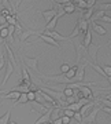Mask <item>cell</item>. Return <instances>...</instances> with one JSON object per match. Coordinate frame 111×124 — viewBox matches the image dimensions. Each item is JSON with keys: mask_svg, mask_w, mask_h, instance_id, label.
<instances>
[{"mask_svg": "<svg viewBox=\"0 0 111 124\" xmlns=\"http://www.w3.org/2000/svg\"><path fill=\"white\" fill-rule=\"evenodd\" d=\"M53 110H55V108H49L44 115H40V117L34 121V124H47V123H49V120H51V116H52Z\"/></svg>", "mask_w": 111, "mask_h": 124, "instance_id": "cell-4", "label": "cell"}, {"mask_svg": "<svg viewBox=\"0 0 111 124\" xmlns=\"http://www.w3.org/2000/svg\"><path fill=\"white\" fill-rule=\"evenodd\" d=\"M4 43H6V40H4V39H1V37H0V47H1V46L4 44Z\"/></svg>", "mask_w": 111, "mask_h": 124, "instance_id": "cell-42", "label": "cell"}, {"mask_svg": "<svg viewBox=\"0 0 111 124\" xmlns=\"http://www.w3.org/2000/svg\"><path fill=\"white\" fill-rule=\"evenodd\" d=\"M52 124H62V119H60V116L56 117V119H53L52 120Z\"/></svg>", "mask_w": 111, "mask_h": 124, "instance_id": "cell-41", "label": "cell"}, {"mask_svg": "<svg viewBox=\"0 0 111 124\" xmlns=\"http://www.w3.org/2000/svg\"><path fill=\"white\" fill-rule=\"evenodd\" d=\"M73 4L76 6V10H81V11H85V10H88V7H86V1H84V0H77V1H74Z\"/></svg>", "mask_w": 111, "mask_h": 124, "instance_id": "cell-25", "label": "cell"}, {"mask_svg": "<svg viewBox=\"0 0 111 124\" xmlns=\"http://www.w3.org/2000/svg\"><path fill=\"white\" fill-rule=\"evenodd\" d=\"M13 109V108H11ZM11 109L6 112L3 116H0V124H8L10 123V116H11Z\"/></svg>", "mask_w": 111, "mask_h": 124, "instance_id": "cell-23", "label": "cell"}, {"mask_svg": "<svg viewBox=\"0 0 111 124\" xmlns=\"http://www.w3.org/2000/svg\"><path fill=\"white\" fill-rule=\"evenodd\" d=\"M81 43H82L85 50H88V47L92 44V31H91V29H88V31L84 33V40H82Z\"/></svg>", "mask_w": 111, "mask_h": 124, "instance_id": "cell-12", "label": "cell"}, {"mask_svg": "<svg viewBox=\"0 0 111 124\" xmlns=\"http://www.w3.org/2000/svg\"><path fill=\"white\" fill-rule=\"evenodd\" d=\"M14 73V66L11 65V62L7 61V63H6V75H4V79H3V81H1V85H6V83H7V80L10 79V76Z\"/></svg>", "mask_w": 111, "mask_h": 124, "instance_id": "cell-14", "label": "cell"}, {"mask_svg": "<svg viewBox=\"0 0 111 124\" xmlns=\"http://www.w3.org/2000/svg\"><path fill=\"white\" fill-rule=\"evenodd\" d=\"M100 110L106 112L107 115H110V116H111V109H110V108H106V106H100Z\"/></svg>", "mask_w": 111, "mask_h": 124, "instance_id": "cell-40", "label": "cell"}, {"mask_svg": "<svg viewBox=\"0 0 111 124\" xmlns=\"http://www.w3.org/2000/svg\"><path fill=\"white\" fill-rule=\"evenodd\" d=\"M58 21H59V17L55 15V17L49 21L48 23H45V28H44V32H53L56 29V25H58Z\"/></svg>", "mask_w": 111, "mask_h": 124, "instance_id": "cell-10", "label": "cell"}, {"mask_svg": "<svg viewBox=\"0 0 111 124\" xmlns=\"http://www.w3.org/2000/svg\"><path fill=\"white\" fill-rule=\"evenodd\" d=\"M100 48H102V46L91 44V46L88 47V50H86V54H89L91 57L93 58V61H95V62H98V55H96V54H98V51H99Z\"/></svg>", "mask_w": 111, "mask_h": 124, "instance_id": "cell-11", "label": "cell"}, {"mask_svg": "<svg viewBox=\"0 0 111 124\" xmlns=\"http://www.w3.org/2000/svg\"><path fill=\"white\" fill-rule=\"evenodd\" d=\"M63 11H65V15H71V14L76 11V6L73 4V3H70V4H67V6H65L63 7Z\"/></svg>", "mask_w": 111, "mask_h": 124, "instance_id": "cell-26", "label": "cell"}, {"mask_svg": "<svg viewBox=\"0 0 111 124\" xmlns=\"http://www.w3.org/2000/svg\"><path fill=\"white\" fill-rule=\"evenodd\" d=\"M73 119L76 120L77 123H82V116H81L80 112H76V113H74V116H73Z\"/></svg>", "mask_w": 111, "mask_h": 124, "instance_id": "cell-34", "label": "cell"}, {"mask_svg": "<svg viewBox=\"0 0 111 124\" xmlns=\"http://www.w3.org/2000/svg\"><path fill=\"white\" fill-rule=\"evenodd\" d=\"M110 43H111V40H110Z\"/></svg>", "mask_w": 111, "mask_h": 124, "instance_id": "cell-47", "label": "cell"}, {"mask_svg": "<svg viewBox=\"0 0 111 124\" xmlns=\"http://www.w3.org/2000/svg\"><path fill=\"white\" fill-rule=\"evenodd\" d=\"M41 15L44 17V19H45V22L48 23L51 19H52L55 15H56V11L53 8H51V10H47V11H41Z\"/></svg>", "mask_w": 111, "mask_h": 124, "instance_id": "cell-17", "label": "cell"}, {"mask_svg": "<svg viewBox=\"0 0 111 124\" xmlns=\"http://www.w3.org/2000/svg\"><path fill=\"white\" fill-rule=\"evenodd\" d=\"M3 46H4L6 53H7V55H8V59H7V61H8V62H11V65L14 66V69H15V68H18V63H17V59H15V55H14L13 50L10 48L8 43H4Z\"/></svg>", "mask_w": 111, "mask_h": 124, "instance_id": "cell-8", "label": "cell"}, {"mask_svg": "<svg viewBox=\"0 0 111 124\" xmlns=\"http://www.w3.org/2000/svg\"><path fill=\"white\" fill-rule=\"evenodd\" d=\"M102 68H103V70H104L107 77H111V66L110 65H103Z\"/></svg>", "mask_w": 111, "mask_h": 124, "instance_id": "cell-32", "label": "cell"}, {"mask_svg": "<svg viewBox=\"0 0 111 124\" xmlns=\"http://www.w3.org/2000/svg\"><path fill=\"white\" fill-rule=\"evenodd\" d=\"M99 102H102L103 106L110 108V109H111V102H110V101H107V99H103V98H100V101H99Z\"/></svg>", "mask_w": 111, "mask_h": 124, "instance_id": "cell-35", "label": "cell"}, {"mask_svg": "<svg viewBox=\"0 0 111 124\" xmlns=\"http://www.w3.org/2000/svg\"><path fill=\"white\" fill-rule=\"evenodd\" d=\"M93 13H95V7H92V8H88V10H85L84 14L81 15V18L89 22V21H91V18H92V15H93Z\"/></svg>", "mask_w": 111, "mask_h": 124, "instance_id": "cell-22", "label": "cell"}, {"mask_svg": "<svg viewBox=\"0 0 111 124\" xmlns=\"http://www.w3.org/2000/svg\"><path fill=\"white\" fill-rule=\"evenodd\" d=\"M0 106H1V103H0Z\"/></svg>", "mask_w": 111, "mask_h": 124, "instance_id": "cell-46", "label": "cell"}, {"mask_svg": "<svg viewBox=\"0 0 111 124\" xmlns=\"http://www.w3.org/2000/svg\"><path fill=\"white\" fill-rule=\"evenodd\" d=\"M62 110H63V116H66V117H70L71 119V117L74 116V112L73 110H69V109H66V108H63Z\"/></svg>", "mask_w": 111, "mask_h": 124, "instance_id": "cell-33", "label": "cell"}, {"mask_svg": "<svg viewBox=\"0 0 111 124\" xmlns=\"http://www.w3.org/2000/svg\"><path fill=\"white\" fill-rule=\"evenodd\" d=\"M62 93H63V95H65L66 98H67V97H74V90L71 88V87H69V85H67L66 88L63 90Z\"/></svg>", "mask_w": 111, "mask_h": 124, "instance_id": "cell-28", "label": "cell"}, {"mask_svg": "<svg viewBox=\"0 0 111 124\" xmlns=\"http://www.w3.org/2000/svg\"><path fill=\"white\" fill-rule=\"evenodd\" d=\"M39 37H40L41 40H44V43H47V44L52 46V47H56V48H60L59 43H58V41H55L52 37H49V36L44 35V33H40V35H39Z\"/></svg>", "mask_w": 111, "mask_h": 124, "instance_id": "cell-13", "label": "cell"}, {"mask_svg": "<svg viewBox=\"0 0 111 124\" xmlns=\"http://www.w3.org/2000/svg\"><path fill=\"white\" fill-rule=\"evenodd\" d=\"M81 108H82V105H81L80 102H74V103H70V105H67L66 109H69V110H73L74 113L76 112H80Z\"/></svg>", "mask_w": 111, "mask_h": 124, "instance_id": "cell-24", "label": "cell"}, {"mask_svg": "<svg viewBox=\"0 0 111 124\" xmlns=\"http://www.w3.org/2000/svg\"><path fill=\"white\" fill-rule=\"evenodd\" d=\"M47 124H52V123H47Z\"/></svg>", "mask_w": 111, "mask_h": 124, "instance_id": "cell-45", "label": "cell"}, {"mask_svg": "<svg viewBox=\"0 0 111 124\" xmlns=\"http://www.w3.org/2000/svg\"><path fill=\"white\" fill-rule=\"evenodd\" d=\"M21 61L23 62V65L26 68H30L32 70H34L36 73L40 75V70H39V57L37 58H29L26 55H22L21 54Z\"/></svg>", "mask_w": 111, "mask_h": 124, "instance_id": "cell-1", "label": "cell"}, {"mask_svg": "<svg viewBox=\"0 0 111 124\" xmlns=\"http://www.w3.org/2000/svg\"><path fill=\"white\" fill-rule=\"evenodd\" d=\"M7 31H8V36H13L15 32H17V29H15V26H7Z\"/></svg>", "mask_w": 111, "mask_h": 124, "instance_id": "cell-36", "label": "cell"}, {"mask_svg": "<svg viewBox=\"0 0 111 124\" xmlns=\"http://www.w3.org/2000/svg\"><path fill=\"white\" fill-rule=\"evenodd\" d=\"M95 4H96V1H95V0H89V1H86V7H88V8H92Z\"/></svg>", "mask_w": 111, "mask_h": 124, "instance_id": "cell-39", "label": "cell"}, {"mask_svg": "<svg viewBox=\"0 0 111 124\" xmlns=\"http://www.w3.org/2000/svg\"><path fill=\"white\" fill-rule=\"evenodd\" d=\"M76 25L78 26L80 32H82V33H85V32L89 29V22H88V21H85V19H82V18H80V19H78V22H77Z\"/></svg>", "mask_w": 111, "mask_h": 124, "instance_id": "cell-19", "label": "cell"}, {"mask_svg": "<svg viewBox=\"0 0 111 124\" xmlns=\"http://www.w3.org/2000/svg\"><path fill=\"white\" fill-rule=\"evenodd\" d=\"M69 69H70V65H69V63H62V65H60V73H62V75L67 73Z\"/></svg>", "mask_w": 111, "mask_h": 124, "instance_id": "cell-31", "label": "cell"}, {"mask_svg": "<svg viewBox=\"0 0 111 124\" xmlns=\"http://www.w3.org/2000/svg\"><path fill=\"white\" fill-rule=\"evenodd\" d=\"M44 35L52 37L55 41H58V40H59V41H73V40L69 39V36H63V35H60V33L56 32V31H53V32H44Z\"/></svg>", "mask_w": 111, "mask_h": 124, "instance_id": "cell-6", "label": "cell"}, {"mask_svg": "<svg viewBox=\"0 0 111 124\" xmlns=\"http://www.w3.org/2000/svg\"><path fill=\"white\" fill-rule=\"evenodd\" d=\"M99 10L100 11H108V10H111V3H102V4L99 6Z\"/></svg>", "mask_w": 111, "mask_h": 124, "instance_id": "cell-29", "label": "cell"}, {"mask_svg": "<svg viewBox=\"0 0 111 124\" xmlns=\"http://www.w3.org/2000/svg\"><path fill=\"white\" fill-rule=\"evenodd\" d=\"M107 81H108V83L111 84V77H107ZM110 88H111V85H110Z\"/></svg>", "mask_w": 111, "mask_h": 124, "instance_id": "cell-43", "label": "cell"}, {"mask_svg": "<svg viewBox=\"0 0 111 124\" xmlns=\"http://www.w3.org/2000/svg\"><path fill=\"white\" fill-rule=\"evenodd\" d=\"M33 35H40V33H39V32H36V31H29V29H27V31H22L21 32V35H19V39H21V41H26L27 39H29V37H30V36H33Z\"/></svg>", "mask_w": 111, "mask_h": 124, "instance_id": "cell-16", "label": "cell"}, {"mask_svg": "<svg viewBox=\"0 0 111 124\" xmlns=\"http://www.w3.org/2000/svg\"><path fill=\"white\" fill-rule=\"evenodd\" d=\"M21 97V93H18V91H13V90H10L8 93L3 95L1 99L4 101V99H13V101H18V98Z\"/></svg>", "mask_w": 111, "mask_h": 124, "instance_id": "cell-15", "label": "cell"}, {"mask_svg": "<svg viewBox=\"0 0 111 124\" xmlns=\"http://www.w3.org/2000/svg\"><path fill=\"white\" fill-rule=\"evenodd\" d=\"M60 119H62V124H69L71 121L70 117H66V116H60Z\"/></svg>", "mask_w": 111, "mask_h": 124, "instance_id": "cell-38", "label": "cell"}, {"mask_svg": "<svg viewBox=\"0 0 111 124\" xmlns=\"http://www.w3.org/2000/svg\"><path fill=\"white\" fill-rule=\"evenodd\" d=\"M85 66H86V63L78 65L76 77H74V81H77V83H84V80H85Z\"/></svg>", "mask_w": 111, "mask_h": 124, "instance_id": "cell-5", "label": "cell"}, {"mask_svg": "<svg viewBox=\"0 0 111 124\" xmlns=\"http://www.w3.org/2000/svg\"><path fill=\"white\" fill-rule=\"evenodd\" d=\"M40 79L41 80H49V81H55L58 84H73L74 81L73 80H69L66 79L65 75H56V76H44V75H40Z\"/></svg>", "mask_w": 111, "mask_h": 124, "instance_id": "cell-2", "label": "cell"}, {"mask_svg": "<svg viewBox=\"0 0 111 124\" xmlns=\"http://www.w3.org/2000/svg\"><path fill=\"white\" fill-rule=\"evenodd\" d=\"M77 68H78V65H74V66H70V69H69V72H67V73H65V76H66V79H69V80H73V81H74V77H76V73H77Z\"/></svg>", "mask_w": 111, "mask_h": 124, "instance_id": "cell-21", "label": "cell"}, {"mask_svg": "<svg viewBox=\"0 0 111 124\" xmlns=\"http://www.w3.org/2000/svg\"><path fill=\"white\" fill-rule=\"evenodd\" d=\"M99 112H100V106L93 108V109L89 112L85 117H82V123L84 124H95L96 123V117H98Z\"/></svg>", "mask_w": 111, "mask_h": 124, "instance_id": "cell-3", "label": "cell"}, {"mask_svg": "<svg viewBox=\"0 0 111 124\" xmlns=\"http://www.w3.org/2000/svg\"><path fill=\"white\" fill-rule=\"evenodd\" d=\"M86 65H88V66H91L92 69H95V70L98 72L99 75H102L104 79H107L106 73H104V70H103V68L100 66V65H98V63H92V62H86Z\"/></svg>", "mask_w": 111, "mask_h": 124, "instance_id": "cell-20", "label": "cell"}, {"mask_svg": "<svg viewBox=\"0 0 111 124\" xmlns=\"http://www.w3.org/2000/svg\"><path fill=\"white\" fill-rule=\"evenodd\" d=\"M78 91H80L82 98H86L88 101H92L93 99V93H92V90L89 88L88 85H80L78 87Z\"/></svg>", "mask_w": 111, "mask_h": 124, "instance_id": "cell-7", "label": "cell"}, {"mask_svg": "<svg viewBox=\"0 0 111 124\" xmlns=\"http://www.w3.org/2000/svg\"><path fill=\"white\" fill-rule=\"evenodd\" d=\"M98 103H99L98 101H91V102H88L86 105H84V106L81 108V110H80L81 116H82V117H85V116L88 115L89 112H91L92 109H93V106H95V105H98Z\"/></svg>", "mask_w": 111, "mask_h": 124, "instance_id": "cell-9", "label": "cell"}, {"mask_svg": "<svg viewBox=\"0 0 111 124\" xmlns=\"http://www.w3.org/2000/svg\"><path fill=\"white\" fill-rule=\"evenodd\" d=\"M92 28H93V32L95 33H98L99 36H104L107 33L106 28H103L102 25H99L98 22H92Z\"/></svg>", "mask_w": 111, "mask_h": 124, "instance_id": "cell-18", "label": "cell"}, {"mask_svg": "<svg viewBox=\"0 0 111 124\" xmlns=\"http://www.w3.org/2000/svg\"><path fill=\"white\" fill-rule=\"evenodd\" d=\"M99 21H103V22H108V23H111V17H108V15H104V17H102Z\"/></svg>", "mask_w": 111, "mask_h": 124, "instance_id": "cell-37", "label": "cell"}, {"mask_svg": "<svg viewBox=\"0 0 111 124\" xmlns=\"http://www.w3.org/2000/svg\"><path fill=\"white\" fill-rule=\"evenodd\" d=\"M8 124H18V123H15V121H10Z\"/></svg>", "mask_w": 111, "mask_h": 124, "instance_id": "cell-44", "label": "cell"}, {"mask_svg": "<svg viewBox=\"0 0 111 124\" xmlns=\"http://www.w3.org/2000/svg\"><path fill=\"white\" fill-rule=\"evenodd\" d=\"M27 97H26V94H21V97L18 98V101H15V103H14L13 106H17V105H21V103H27Z\"/></svg>", "mask_w": 111, "mask_h": 124, "instance_id": "cell-27", "label": "cell"}, {"mask_svg": "<svg viewBox=\"0 0 111 124\" xmlns=\"http://www.w3.org/2000/svg\"><path fill=\"white\" fill-rule=\"evenodd\" d=\"M26 97H27V101L29 102H34L36 101V91H29V93H26Z\"/></svg>", "mask_w": 111, "mask_h": 124, "instance_id": "cell-30", "label": "cell"}]
</instances>
